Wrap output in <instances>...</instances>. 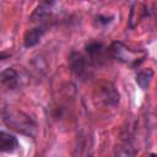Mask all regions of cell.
Here are the masks:
<instances>
[{
    "label": "cell",
    "mask_w": 157,
    "mask_h": 157,
    "mask_svg": "<svg viewBox=\"0 0 157 157\" xmlns=\"http://www.w3.org/2000/svg\"><path fill=\"white\" fill-rule=\"evenodd\" d=\"M108 50H109L110 58L117 59V60H119V61H121V63H124L131 67L140 65L146 58V53L144 50L131 49L121 42L112 43V45L108 48Z\"/></svg>",
    "instance_id": "1"
},
{
    "label": "cell",
    "mask_w": 157,
    "mask_h": 157,
    "mask_svg": "<svg viewBox=\"0 0 157 157\" xmlns=\"http://www.w3.org/2000/svg\"><path fill=\"white\" fill-rule=\"evenodd\" d=\"M4 120L5 123L12 128L13 130L26 134V135H33L36 130L34 121L23 112L17 110L15 108H6L4 112Z\"/></svg>",
    "instance_id": "2"
},
{
    "label": "cell",
    "mask_w": 157,
    "mask_h": 157,
    "mask_svg": "<svg viewBox=\"0 0 157 157\" xmlns=\"http://www.w3.org/2000/svg\"><path fill=\"white\" fill-rule=\"evenodd\" d=\"M69 64L71 71L80 78H87L92 75L93 65L90 61V59L86 56V54H81L77 52L71 53L69 58Z\"/></svg>",
    "instance_id": "3"
},
{
    "label": "cell",
    "mask_w": 157,
    "mask_h": 157,
    "mask_svg": "<svg viewBox=\"0 0 157 157\" xmlns=\"http://www.w3.org/2000/svg\"><path fill=\"white\" fill-rule=\"evenodd\" d=\"M85 54L92 63V65H101L103 64L109 55V50L104 47L101 42H90L85 47Z\"/></svg>",
    "instance_id": "4"
},
{
    "label": "cell",
    "mask_w": 157,
    "mask_h": 157,
    "mask_svg": "<svg viewBox=\"0 0 157 157\" xmlns=\"http://www.w3.org/2000/svg\"><path fill=\"white\" fill-rule=\"evenodd\" d=\"M23 85V78L21 74L13 69L9 67L0 72V88L5 91H13Z\"/></svg>",
    "instance_id": "5"
},
{
    "label": "cell",
    "mask_w": 157,
    "mask_h": 157,
    "mask_svg": "<svg viewBox=\"0 0 157 157\" xmlns=\"http://www.w3.org/2000/svg\"><path fill=\"white\" fill-rule=\"evenodd\" d=\"M55 5V2L50 1V2H40L34 11L32 12L29 20L33 23H38V26H45L48 27L49 25V18L52 17L53 13V6Z\"/></svg>",
    "instance_id": "6"
},
{
    "label": "cell",
    "mask_w": 157,
    "mask_h": 157,
    "mask_svg": "<svg viewBox=\"0 0 157 157\" xmlns=\"http://www.w3.org/2000/svg\"><path fill=\"white\" fill-rule=\"evenodd\" d=\"M48 27L45 26H36L31 29H28L26 33H25V37H23V44L26 48H31V47H34L36 44L39 43V40L42 39L43 34L45 33Z\"/></svg>",
    "instance_id": "7"
},
{
    "label": "cell",
    "mask_w": 157,
    "mask_h": 157,
    "mask_svg": "<svg viewBox=\"0 0 157 157\" xmlns=\"http://www.w3.org/2000/svg\"><path fill=\"white\" fill-rule=\"evenodd\" d=\"M18 147L17 139L5 131H0V152H13Z\"/></svg>",
    "instance_id": "8"
},
{
    "label": "cell",
    "mask_w": 157,
    "mask_h": 157,
    "mask_svg": "<svg viewBox=\"0 0 157 157\" xmlns=\"http://www.w3.org/2000/svg\"><path fill=\"white\" fill-rule=\"evenodd\" d=\"M148 10H146V6L144 4H134V7L131 9V13H130V20H129V27L134 28L140 20H142L145 16H147Z\"/></svg>",
    "instance_id": "9"
},
{
    "label": "cell",
    "mask_w": 157,
    "mask_h": 157,
    "mask_svg": "<svg viewBox=\"0 0 157 157\" xmlns=\"http://www.w3.org/2000/svg\"><path fill=\"white\" fill-rule=\"evenodd\" d=\"M152 77H153V70L152 69H145V70H140L136 74L135 80H136V83L140 86V88L146 91L150 87Z\"/></svg>",
    "instance_id": "10"
},
{
    "label": "cell",
    "mask_w": 157,
    "mask_h": 157,
    "mask_svg": "<svg viewBox=\"0 0 157 157\" xmlns=\"http://www.w3.org/2000/svg\"><path fill=\"white\" fill-rule=\"evenodd\" d=\"M135 150L128 139H124L117 148V157H134Z\"/></svg>",
    "instance_id": "11"
},
{
    "label": "cell",
    "mask_w": 157,
    "mask_h": 157,
    "mask_svg": "<svg viewBox=\"0 0 157 157\" xmlns=\"http://www.w3.org/2000/svg\"><path fill=\"white\" fill-rule=\"evenodd\" d=\"M9 56H10V54H9V53H4V52H2V53H0V63H1V61H4V60H6Z\"/></svg>",
    "instance_id": "12"
},
{
    "label": "cell",
    "mask_w": 157,
    "mask_h": 157,
    "mask_svg": "<svg viewBox=\"0 0 157 157\" xmlns=\"http://www.w3.org/2000/svg\"><path fill=\"white\" fill-rule=\"evenodd\" d=\"M151 157H156V155H155V153H152V155H151Z\"/></svg>",
    "instance_id": "13"
}]
</instances>
